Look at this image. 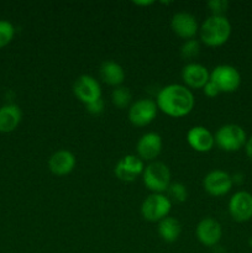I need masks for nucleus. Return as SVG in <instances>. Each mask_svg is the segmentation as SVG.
I'll return each instance as SVG.
<instances>
[{
	"mask_svg": "<svg viewBox=\"0 0 252 253\" xmlns=\"http://www.w3.org/2000/svg\"><path fill=\"white\" fill-rule=\"evenodd\" d=\"M158 110L169 118H184L189 115L195 105L193 91L184 84H168L163 86L156 98Z\"/></svg>",
	"mask_w": 252,
	"mask_h": 253,
	"instance_id": "nucleus-1",
	"label": "nucleus"
},
{
	"mask_svg": "<svg viewBox=\"0 0 252 253\" xmlns=\"http://www.w3.org/2000/svg\"><path fill=\"white\" fill-rule=\"evenodd\" d=\"M232 26L226 16L210 15L199 26L200 41L208 47H220L229 41Z\"/></svg>",
	"mask_w": 252,
	"mask_h": 253,
	"instance_id": "nucleus-2",
	"label": "nucleus"
},
{
	"mask_svg": "<svg viewBox=\"0 0 252 253\" xmlns=\"http://www.w3.org/2000/svg\"><path fill=\"white\" fill-rule=\"evenodd\" d=\"M141 177L145 187L151 193H158V194H165L172 183L169 167L166 163L158 161L148 163Z\"/></svg>",
	"mask_w": 252,
	"mask_h": 253,
	"instance_id": "nucleus-3",
	"label": "nucleus"
},
{
	"mask_svg": "<svg viewBox=\"0 0 252 253\" xmlns=\"http://www.w3.org/2000/svg\"><path fill=\"white\" fill-rule=\"evenodd\" d=\"M215 145L225 152H237L245 147L247 141L246 131L237 124H225L214 135Z\"/></svg>",
	"mask_w": 252,
	"mask_h": 253,
	"instance_id": "nucleus-4",
	"label": "nucleus"
},
{
	"mask_svg": "<svg viewBox=\"0 0 252 253\" xmlns=\"http://www.w3.org/2000/svg\"><path fill=\"white\" fill-rule=\"evenodd\" d=\"M172 210V202L166 194L151 193L141 204V215L150 222H160L169 216Z\"/></svg>",
	"mask_w": 252,
	"mask_h": 253,
	"instance_id": "nucleus-5",
	"label": "nucleus"
},
{
	"mask_svg": "<svg viewBox=\"0 0 252 253\" xmlns=\"http://www.w3.org/2000/svg\"><path fill=\"white\" fill-rule=\"evenodd\" d=\"M210 81L220 93H234L241 85V74L231 64H219L210 72Z\"/></svg>",
	"mask_w": 252,
	"mask_h": 253,
	"instance_id": "nucleus-6",
	"label": "nucleus"
},
{
	"mask_svg": "<svg viewBox=\"0 0 252 253\" xmlns=\"http://www.w3.org/2000/svg\"><path fill=\"white\" fill-rule=\"evenodd\" d=\"M158 108L156 100L148 98H141L133 101L128 108V120L136 127L148 126L156 119L158 114Z\"/></svg>",
	"mask_w": 252,
	"mask_h": 253,
	"instance_id": "nucleus-7",
	"label": "nucleus"
},
{
	"mask_svg": "<svg viewBox=\"0 0 252 253\" xmlns=\"http://www.w3.org/2000/svg\"><path fill=\"white\" fill-rule=\"evenodd\" d=\"M234 187L232 177L222 169L210 170L203 178V188L209 195L215 198L224 197Z\"/></svg>",
	"mask_w": 252,
	"mask_h": 253,
	"instance_id": "nucleus-8",
	"label": "nucleus"
},
{
	"mask_svg": "<svg viewBox=\"0 0 252 253\" xmlns=\"http://www.w3.org/2000/svg\"><path fill=\"white\" fill-rule=\"evenodd\" d=\"M145 167V162L137 157V155H126L116 163L114 174L121 182L131 183L137 179V177L142 175Z\"/></svg>",
	"mask_w": 252,
	"mask_h": 253,
	"instance_id": "nucleus-9",
	"label": "nucleus"
},
{
	"mask_svg": "<svg viewBox=\"0 0 252 253\" xmlns=\"http://www.w3.org/2000/svg\"><path fill=\"white\" fill-rule=\"evenodd\" d=\"M73 93L79 101L86 105L101 99L100 83L89 74H82L73 84Z\"/></svg>",
	"mask_w": 252,
	"mask_h": 253,
	"instance_id": "nucleus-10",
	"label": "nucleus"
},
{
	"mask_svg": "<svg viewBox=\"0 0 252 253\" xmlns=\"http://www.w3.org/2000/svg\"><path fill=\"white\" fill-rule=\"evenodd\" d=\"M229 214L236 222H247L252 219V194L239 190L229 200Z\"/></svg>",
	"mask_w": 252,
	"mask_h": 253,
	"instance_id": "nucleus-11",
	"label": "nucleus"
},
{
	"mask_svg": "<svg viewBox=\"0 0 252 253\" xmlns=\"http://www.w3.org/2000/svg\"><path fill=\"white\" fill-rule=\"evenodd\" d=\"M195 236L198 241L205 247H214L222 237V227L214 217H204L195 227Z\"/></svg>",
	"mask_w": 252,
	"mask_h": 253,
	"instance_id": "nucleus-12",
	"label": "nucleus"
},
{
	"mask_svg": "<svg viewBox=\"0 0 252 253\" xmlns=\"http://www.w3.org/2000/svg\"><path fill=\"white\" fill-rule=\"evenodd\" d=\"M163 147V141L160 133L146 132L138 138L136 143V153L143 162H153L161 155Z\"/></svg>",
	"mask_w": 252,
	"mask_h": 253,
	"instance_id": "nucleus-13",
	"label": "nucleus"
},
{
	"mask_svg": "<svg viewBox=\"0 0 252 253\" xmlns=\"http://www.w3.org/2000/svg\"><path fill=\"white\" fill-rule=\"evenodd\" d=\"M170 29L184 41L195 39L197 34H199V24L197 17L187 11H179L173 15L170 20Z\"/></svg>",
	"mask_w": 252,
	"mask_h": 253,
	"instance_id": "nucleus-14",
	"label": "nucleus"
},
{
	"mask_svg": "<svg viewBox=\"0 0 252 253\" xmlns=\"http://www.w3.org/2000/svg\"><path fill=\"white\" fill-rule=\"evenodd\" d=\"M187 142L190 148L199 153H207L215 146L214 133L205 126H193L187 132Z\"/></svg>",
	"mask_w": 252,
	"mask_h": 253,
	"instance_id": "nucleus-15",
	"label": "nucleus"
},
{
	"mask_svg": "<svg viewBox=\"0 0 252 253\" xmlns=\"http://www.w3.org/2000/svg\"><path fill=\"white\" fill-rule=\"evenodd\" d=\"M182 81L187 88L203 89L210 81V72L203 64L189 62L182 69Z\"/></svg>",
	"mask_w": 252,
	"mask_h": 253,
	"instance_id": "nucleus-16",
	"label": "nucleus"
},
{
	"mask_svg": "<svg viewBox=\"0 0 252 253\" xmlns=\"http://www.w3.org/2000/svg\"><path fill=\"white\" fill-rule=\"evenodd\" d=\"M77 166V158L74 153L68 150H58L52 153L48 158V169L57 177L68 175Z\"/></svg>",
	"mask_w": 252,
	"mask_h": 253,
	"instance_id": "nucleus-17",
	"label": "nucleus"
},
{
	"mask_svg": "<svg viewBox=\"0 0 252 253\" xmlns=\"http://www.w3.org/2000/svg\"><path fill=\"white\" fill-rule=\"evenodd\" d=\"M99 74L104 83L114 88L123 85L126 78L124 67L115 61H104L99 68Z\"/></svg>",
	"mask_w": 252,
	"mask_h": 253,
	"instance_id": "nucleus-18",
	"label": "nucleus"
},
{
	"mask_svg": "<svg viewBox=\"0 0 252 253\" xmlns=\"http://www.w3.org/2000/svg\"><path fill=\"white\" fill-rule=\"evenodd\" d=\"M22 111L16 104H6L0 108V132L10 133L19 127Z\"/></svg>",
	"mask_w": 252,
	"mask_h": 253,
	"instance_id": "nucleus-19",
	"label": "nucleus"
},
{
	"mask_svg": "<svg viewBox=\"0 0 252 253\" xmlns=\"http://www.w3.org/2000/svg\"><path fill=\"white\" fill-rule=\"evenodd\" d=\"M157 232L161 239L168 244H173L182 234V225L179 220L173 216H167L158 222Z\"/></svg>",
	"mask_w": 252,
	"mask_h": 253,
	"instance_id": "nucleus-20",
	"label": "nucleus"
},
{
	"mask_svg": "<svg viewBox=\"0 0 252 253\" xmlns=\"http://www.w3.org/2000/svg\"><path fill=\"white\" fill-rule=\"evenodd\" d=\"M111 103L120 110L130 108L132 104V94H131L130 89L124 85L114 88L113 93H111Z\"/></svg>",
	"mask_w": 252,
	"mask_h": 253,
	"instance_id": "nucleus-21",
	"label": "nucleus"
},
{
	"mask_svg": "<svg viewBox=\"0 0 252 253\" xmlns=\"http://www.w3.org/2000/svg\"><path fill=\"white\" fill-rule=\"evenodd\" d=\"M166 195L168 197V199L173 203H184L188 198V189L183 183L180 182H172L168 187Z\"/></svg>",
	"mask_w": 252,
	"mask_h": 253,
	"instance_id": "nucleus-22",
	"label": "nucleus"
},
{
	"mask_svg": "<svg viewBox=\"0 0 252 253\" xmlns=\"http://www.w3.org/2000/svg\"><path fill=\"white\" fill-rule=\"evenodd\" d=\"M180 57H182L184 61H192V59L197 58L200 53V42L198 40L192 39L187 40V41L183 42V44L180 46Z\"/></svg>",
	"mask_w": 252,
	"mask_h": 253,
	"instance_id": "nucleus-23",
	"label": "nucleus"
},
{
	"mask_svg": "<svg viewBox=\"0 0 252 253\" xmlns=\"http://www.w3.org/2000/svg\"><path fill=\"white\" fill-rule=\"evenodd\" d=\"M15 36V27L7 20H0V48L7 46Z\"/></svg>",
	"mask_w": 252,
	"mask_h": 253,
	"instance_id": "nucleus-24",
	"label": "nucleus"
},
{
	"mask_svg": "<svg viewBox=\"0 0 252 253\" xmlns=\"http://www.w3.org/2000/svg\"><path fill=\"white\" fill-rule=\"evenodd\" d=\"M207 5L209 7L211 15H215V16H225L230 4L227 0H210V1H208Z\"/></svg>",
	"mask_w": 252,
	"mask_h": 253,
	"instance_id": "nucleus-25",
	"label": "nucleus"
},
{
	"mask_svg": "<svg viewBox=\"0 0 252 253\" xmlns=\"http://www.w3.org/2000/svg\"><path fill=\"white\" fill-rule=\"evenodd\" d=\"M86 111L91 115H101V114L105 111V101L103 99H99V100L93 101V103H89L85 105Z\"/></svg>",
	"mask_w": 252,
	"mask_h": 253,
	"instance_id": "nucleus-26",
	"label": "nucleus"
},
{
	"mask_svg": "<svg viewBox=\"0 0 252 253\" xmlns=\"http://www.w3.org/2000/svg\"><path fill=\"white\" fill-rule=\"evenodd\" d=\"M203 93H204V95L208 96V98H215V96L219 95L220 90L211 81H209L205 84L204 88H203Z\"/></svg>",
	"mask_w": 252,
	"mask_h": 253,
	"instance_id": "nucleus-27",
	"label": "nucleus"
},
{
	"mask_svg": "<svg viewBox=\"0 0 252 253\" xmlns=\"http://www.w3.org/2000/svg\"><path fill=\"white\" fill-rule=\"evenodd\" d=\"M245 152H246L247 157L250 158V160H252V136L251 137H247V141H246V145H245Z\"/></svg>",
	"mask_w": 252,
	"mask_h": 253,
	"instance_id": "nucleus-28",
	"label": "nucleus"
},
{
	"mask_svg": "<svg viewBox=\"0 0 252 253\" xmlns=\"http://www.w3.org/2000/svg\"><path fill=\"white\" fill-rule=\"evenodd\" d=\"M133 4L137 6H150L153 4V1H133Z\"/></svg>",
	"mask_w": 252,
	"mask_h": 253,
	"instance_id": "nucleus-29",
	"label": "nucleus"
},
{
	"mask_svg": "<svg viewBox=\"0 0 252 253\" xmlns=\"http://www.w3.org/2000/svg\"><path fill=\"white\" fill-rule=\"evenodd\" d=\"M249 245H250V247H251V249H252V237L249 240Z\"/></svg>",
	"mask_w": 252,
	"mask_h": 253,
	"instance_id": "nucleus-30",
	"label": "nucleus"
}]
</instances>
